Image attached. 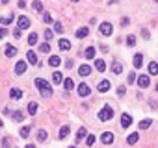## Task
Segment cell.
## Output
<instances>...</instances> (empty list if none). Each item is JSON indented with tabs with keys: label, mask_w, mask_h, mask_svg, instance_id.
Segmentation results:
<instances>
[{
	"label": "cell",
	"mask_w": 158,
	"mask_h": 148,
	"mask_svg": "<svg viewBox=\"0 0 158 148\" xmlns=\"http://www.w3.org/2000/svg\"><path fill=\"white\" fill-rule=\"evenodd\" d=\"M35 87L41 91V94H43L45 98H49V96L52 94V87H50L47 82H45L43 78H37V80H35Z\"/></svg>",
	"instance_id": "cell-1"
},
{
	"label": "cell",
	"mask_w": 158,
	"mask_h": 148,
	"mask_svg": "<svg viewBox=\"0 0 158 148\" xmlns=\"http://www.w3.org/2000/svg\"><path fill=\"white\" fill-rule=\"evenodd\" d=\"M114 118V107H110V106H104L101 111H99V120L101 122H108Z\"/></svg>",
	"instance_id": "cell-2"
},
{
	"label": "cell",
	"mask_w": 158,
	"mask_h": 148,
	"mask_svg": "<svg viewBox=\"0 0 158 148\" xmlns=\"http://www.w3.org/2000/svg\"><path fill=\"white\" fill-rule=\"evenodd\" d=\"M99 32H101L102 35H106V37H108V35H112V32H114V26H112L110 22H102L101 26H99Z\"/></svg>",
	"instance_id": "cell-3"
},
{
	"label": "cell",
	"mask_w": 158,
	"mask_h": 148,
	"mask_svg": "<svg viewBox=\"0 0 158 148\" xmlns=\"http://www.w3.org/2000/svg\"><path fill=\"white\" fill-rule=\"evenodd\" d=\"M17 28H20V30H26V28H30V19L28 17H19L17 19Z\"/></svg>",
	"instance_id": "cell-4"
},
{
	"label": "cell",
	"mask_w": 158,
	"mask_h": 148,
	"mask_svg": "<svg viewBox=\"0 0 158 148\" xmlns=\"http://www.w3.org/2000/svg\"><path fill=\"white\" fill-rule=\"evenodd\" d=\"M26 69H28V63L26 61H17V65H15V72L17 74H24Z\"/></svg>",
	"instance_id": "cell-5"
},
{
	"label": "cell",
	"mask_w": 158,
	"mask_h": 148,
	"mask_svg": "<svg viewBox=\"0 0 158 148\" xmlns=\"http://www.w3.org/2000/svg\"><path fill=\"white\" fill-rule=\"evenodd\" d=\"M101 141H102L104 144H112V143H114V133H112V132H104V133L101 135Z\"/></svg>",
	"instance_id": "cell-6"
},
{
	"label": "cell",
	"mask_w": 158,
	"mask_h": 148,
	"mask_svg": "<svg viewBox=\"0 0 158 148\" xmlns=\"http://www.w3.org/2000/svg\"><path fill=\"white\" fill-rule=\"evenodd\" d=\"M136 82H138V85L141 87V89H145V87H149V83H151V80H149V76H140V78H136Z\"/></svg>",
	"instance_id": "cell-7"
},
{
	"label": "cell",
	"mask_w": 158,
	"mask_h": 148,
	"mask_svg": "<svg viewBox=\"0 0 158 148\" xmlns=\"http://www.w3.org/2000/svg\"><path fill=\"white\" fill-rule=\"evenodd\" d=\"M130 124H132V117H130L128 113H123V115H121V126H123V128H128Z\"/></svg>",
	"instance_id": "cell-8"
},
{
	"label": "cell",
	"mask_w": 158,
	"mask_h": 148,
	"mask_svg": "<svg viewBox=\"0 0 158 148\" xmlns=\"http://www.w3.org/2000/svg\"><path fill=\"white\" fill-rule=\"evenodd\" d=\"M22 94H24V93H22L19 87H13V89L9 91V96L13 98V100H19V98H22Z\"/></svg>",
	"instance_id": "cell-9"
},
{
	"label": "cell",
	"mask_w": 158,
	"mask_h": 148,
	"mask_svg": "<svg viewBox=\"0 0 158 148\" xmlns=\"http://www.w3.org/2000/svg\"><path fill=\"white\" fill-rule=\"evenodd\" d=\"M78 74H80L82 78H84V76H89V74H91V67H89V65H80Z\"/></svg>",
	"instance_id": "cell-10"
},
{
	"label": "cell",
	"mask_w": 158,
	"mask_h": 148,
	"mask_svg": "<svg viewBox=\"0 0 158 148\" xmlns=\"http://www.w3.org/2000/svg\"><path fill=\"white\" fill-rule=\"evenodd\" d=\"M15 20V15H6V17H0V24L2 26H8V24H11Z\"/></svg>",
	"instance_id": "cell-11"
},
{
	"label": "cell",
	"mask_w": 158,
	"mask_h": 148,
	"mask_svg": "<svg viewBox=\"0 0 158 148\" xmlns=\"http://www.w3.org/2000/svg\"><path fill=\"white\" fill-rule=\"evenodd\" d=\"M138 141H140V133H138V132H134V133H130V135L127 137V143H128V144H136Z\"/></svg>",
	"instance_id": "cell-12"
},
{
	"label": "cell",
	"mask_w": 158,
	"mask_h": 148,
	"mask_svg": "<svg viewBox=\"0 0 158 148\" xmlns=\"http://www.w3.org/2000/svg\"><path fill=\"white\" fill-rule=\"evenodd\" d=\"M89 93H91V91H89V87L86 83H80L78 85V94L80 96H89Z\"/></svg>",
	"instance_id": "cell-13"
},
{
	"label": "cell",
	"mask_w": 158,
	"mask_h": 148,
	"mask_svg": "<svg viewBox=\"0 0 158 148\" xmlns=\"http://www.w3.org/2000/svg\"><path fill=\"white\" fill-rule=\"evenodd\" d=\"M26 59H28V63H32V65H39L37 56H35V52H34V50H30V52L26 54Z\"/></svg>",
	"instance_id": "cell-14"
},
{
	"label": "cell",
	"mask_w": 158,
	"mask_h": 148,
	"mask_svg": "<svg viewBox=\"0 0 158 148\" xmlns=\"http://www.w3.org/2000/svg\"><path fill=\"white\" fill-rule=\"evenodd\" d=\"M132 63H134V67H136V69H140L143 65V56L141 54H136V56H134V59H132Z\"/></svg>",
	"instance_id": "cell-15"
},
{
	"label": "cell",
	"mask_w": 158,
	"mask_h": 148,
	"mask_svg": "<svg viewBox=\"0 0 158 148\" xmlns=\"http://www.w3.org/2000/svg\"><path fill=\"white\" fill-rule=\"evenodd\" d=\"M52 83H54V85L63 83V74H61V72H54V74H52Z\"/></svg>",
	"instance_id": "cell-16"
},
{
	"label": "cell",
	"mask_w": 158,
	"mask_h": 148,
	"mask_svg": "<svg viewBox=\"0 0 158 148\" xmlns=\"http://www.w3.org/2000/svg\"><path fill=\"white\" fill-rule=\"evenodd\" d=\"M97 89H99V93H106V91L110 89V82H108V80H102V82L97 85Z\"/></svg>",
	"instance_id": "cell-17"
},
{
	"label": "cell",
	"mask_w": 158,
	"mask_h": 148,
	"mask_svg": "<svg viewBox=\"0 0 158 148\" xmlns=\"http://www.w3.org/2000/svg\"><path fill=\"white\" fill-rule=\"evenodd\" d=\"M60 63H61V58H60V56H50V58H49V65H50V67H58Z\"/></svg>",
	"instance_id": "cell-18"
},
{
	"label": "cell",
	"mask_w": 158,
	"mask_h": 148,
	"mask_svg": "<svg viewBox=\"0 0 158 148\" xmlns=\"http://www.w3.org/2000/svg\"><path fill=\"white\" fill-rule=\"evenodd\" d=\"M58 46L61 48V50H69V48H71V43L67 41V39H60V41H58Z\"/></svg>",
	"instance_id": "cell-19"
},
{
	"label": "cell",
	"mask_w": 158,
	"mask_h": 148,
	"mask_svg": "<svg viewBox=\"0 0 158 148\" xmlns=\"http://www.w3.org/2000/svg\"><path fill=\"white\" fill-rule=\"evenodd\" d=\"M37 109H39L37 102H30V104H28V113H30V115H37Z\"/></svg>",
	"instance_id": "cell-20"
},
{
	"label": "cell",
	"mask_w": 158,
	"mask_h": 148,
	"mask_svg": "<svg viewBox=\"0 0 158 148\" xmlns=\"http://www.w3.org/2000/svg\"><path fill=\"white\" fill-rule=\"evenodd\" d=\"M69 132H71V128H69V126H61V130H60V135H58V139H65L67 135H69Z\"/></svg>",
	"instance_id": "cell-21"
},
{
	"label": "cell",
	"mask_w": 158,
	"mask_h": 148,
	"mask_svg": "<svg viewBox=\"0 0 158 148\" xmlns=\"http://www.w3.org/2000/svg\"><path fill=\"white\" fill-rule=\"evenodd\" d=\"M39 50H41L43 54H49V52H50V44H49V41L41 43V44H39Z\"/></svg>",
	"instance_id": "cell-22"
},
{
	"label": "cell",
	"mask_w": 158,
	"mask_h": 148,
	"mask_svg": "<svg viewBox=\"0 0 158 148\" xmlns=\"http://www.w3.org/2000/svg\"><path fill=\"white\" fill-rule=\"evenodd\" d=\"M15 54H17V48L11 46V44H8V46H6V56H8V58H13Z\"/></svg>",
	"instance_id": "cell-23"
},
{
	"label": "cell",
	"mask_w": 158,
	"mask_h": 148,
	"mask_svg": "<svg viewBox=\"0 0 158 148\" xmlns=\"http://www.w3.org/2000/svg\"><path fill=\"white\" fill-rule=\"evenodd\" d=\"M87 33H89V28H78V30H76V37H78V39L87 37Z\"/></svg>",
	"instance_id": "cell-24"
},
{
	"label": "cell",
	"mask_w": 158,
	"mask_h": 148,
	"mask_svg": "<svg viewBox=\"0 0 158 148\" xmlns=\"http://www.w3.org/2000/svg\"><path fill=\"white\" fill-rule=\"evenodd\" d=\"M95 69H97L99 72H104V70H106V63H104L102 59H97V61H95Z\"/></svg>",
	"instance_id": "cell-25"
},
{
	"label": "cell",
	"mask_w": 158,
	"mask_h": 148,
	"mask_svg": "<svg viewBox=\"0 0 158 148\" xmlns=\"http://www.w3.org/2000/svg\"><path fill=\"white\" fill-rule=\"evenodd\" d=\"M63 87H65L67 91H71V89L75 87V82H73L71 78H65V80H63Z\"/></svg>",
	"instance_id": "cell-26"
},
{
	"label": "cell",
	"mask_w": 158,
	"mask_h": 148,
	"mask_svg": "<svg viewBox=\"0 0 158 148\" xmlns=\"http://www.w3.org/2000/svg\"><path fill=\"white\" fill-rule=\"evenodd\" d=\"M93 58H95V48L93 46L86 48V59H93Z\"/></svg>",
	"instance_id": "cell-27"
},
{
	"label": "cell",
	"mask_w": 158,
	"mask_h": 148,
	"mask_svg": "<svg viewBox=\"0 0 158 148\" xmlns=\"http://www.w3.org/2000/svg\"><path fill=\"white\" fill-rule=\"evenodd\" d=\"M112 72H114V74H121L123 72V65L121 63H114V65H112Z\"/></svg>",
	"instance_id": "cell-28"
},
{
	"label": "cell",
	"mask_w": 158,
	"mask_h": 148,
	"mask_svg": "<svg viewBox=\"0 0 158 148\" xmlns=\"http://www.w3.org/2000/svg\"><path fill=\"white\" fill-rule=\"evenodd\" d=\"M151 124H152V120H151V118H145V120L140 122V130H147Z\"/></svg>",
	"instance_id": "cell-29"
},
{
	"label": "cell",
	"mask_w": 158,
	"mask_h": 148,
	"mask_svg": "<svg viewBox=\"0 0 158 148\" xmlns=\"http://www.w3.org/2000/svg\"><path fill=\"white\" fill-rule=\"evenodd\" d=\"M86 135H87L86 128H80V130H78V133H76V143H80V141H82V139H84Z\"/></svg>",
	"instance_id": "cell-30"
},
{
	"label": "cell",
	"mask_w": 158,
	"mask_h": 148,
	"mask_svg": "<svg viewBox=\"0 0 158 148\" xmlns=\"http://www.w3.org/2000/svg\"><path fill=\"white\" fill-rule=\"evenodd\" d=\"M9 115L13 117V120H15V122H20L22 118H24V117H22V113H20V111H13V113H9Z\"/></svg>",
	"instance_id": "cell-31"
},
{
	"label": "cell",
	"mask_w": 158,
	"mask_h": 148,
	"mask_svg": "<svg viewBox=\"0 0 158 148\" xmlns=\"http://www.w3.org/2000/svg\"><path fill=\"white\" fill-rule=\"evenodd\" d=\"M149 74H158V63H149Z\"/></svg>",
	"instance_id": "cell-32"
},
{
	"label": "cell",
	"mask_w": 158,
	"mask_h": 148,
	"mask_svg": "<svg viewBox=\"0 0 158 148\" xmlns=\"http://www.w3.org/2000/svg\"><path fill=\"white\" fill-rule=\"evenodd\" d=\"M37 141H41V143L47 141V132H45V130H39L37 132Z\"/></svg>",
	"instance_id": "cell-33"
},
{
	"label": "cell",
	"mask_w": 158,
	"mask_h": 148,
	"mask_svg": "<svg viewBox=\"0 0 158 148\" xmlns=\"http://www.w3.org/2000/svg\"><path fill=\"white\" fill-rule=\"evenodd\" d=\"M35 43H37V33L34 32V33H30V35H28V44H32V46H34Z\"/></svg>",
	"instance_id": "cell-34"
},
{
	"label": "cell",
	"mask_w": 158,
	"mask_h": 148,
	"mask_svg": "<svg viewBox=\"0 0 158 148\" xmlns=\"http://www.w3.org/2000/svg\"><path fill=\"white\" fill-rule=\"evenodd\" d=\"M43 22H47V24H50V22H54V17H52L50 13H43Z\"/></svg>",
	"instance_id": "cell-35"
},
{
	"label": "cell",
	"mask_w": 158,
	"mask_h": 148,
	"mask_svg": "<svg viewBox=\"0 0 158 148\" xmlns=\"http://www.w3.org/2000/svg\"><path fill=\"white\" fill-rule=\"evenodd\" d=\"M54 33H63V26H61V22H54Z\"/></svg>",
	"instance_id": "cell-36"
},
{
	"label": "cell",
	"mask_w": 158,
	"mask_h": 148,
	"mask_svg": "<svg viewBox=\"0 0 158 148\" xmlns=\"http://www.w3.org/2000/svg\"><path fill=\"white\" fill-rule=\"evenodd\" d=\"M28 133H30V126L20 128V137H22V139H26V137H28Z\"/></svg>",
	"instance_id": "cell-37"
},
{
	"label": "cell",
	"mask_w": 158,
	"mask_h": 148,
	"mask_svg": "<svg viewBox=\"0 0 158 148\" xmlns=\"http://www.w3.org/2000/svg\"><path fill=\"white\" fill-rule=\"evenodd\" d=\"M43 35H45V39H47V41H50V39H52V37H54V32H52V30H49V28H47V30H45V33H43Z\"/></svg>",
	"instance_id": "cell-38"
},
{
	"label": "cell",
	"mask_w": 158,
	"mask_h": 148,
	"mask_svg": "<svg viewBox=\"0 0 158 148\" xmlns=\"http://www.w3.org/2000/svg\"><path fill=\"white\" fill-rule=\"evenodd\" d=\"M95 139H97L95 135H87V139H86V144H87V146H93V143H95Z\"/></svg>",
	"instance_id": "cell-39"
},
{
	"label": "cell",
	"mask_w": 158,
	"mask_h": 148,
	"mask_svg": "<svg viewBox=\"0 0 158 148\" xmlns=\"http://www.w3.org/2000/svg\"><path fill=\"white\" fill-rule=\"evenodd\" d=\"M127 44H128V46H134V44H136V37H134V35H128V37H127Z\"/></svg>",
	"instance_id": "cell-40"
},
{
	"label": "cell",
	"mask_w": 158,
	"mask_h": 148,
	"mask_svg": "<svg viewBox=\"0 0 158 148\" xmlns=\"http://www.w3.org/2000/svg\"><path fill=\"white\" fill-rule=\"evenodd\" d=\"M34 9H35V11H43V2L35 0V2H34Z\"/></svg>",
	"instance_id": "cell-41"
},
{
	"label": "cell",
	"mask_w": 158,
	"mask_h": 148,
	"mask_svg": "<svg viewBox=\"0 0 158 148\" xmlns=\"http://www.w3.org/2000/svg\"><path fill=\"white\" fill-rule=\"evenodd\" d=\"M134 82H136V72H130V74H128V85L134 83Z\"/></svg>",
	"instance_id": "cell-42"
},
{
	"label": "cell",
	"mask_w": 158,
	"mask_h": 148,
	"mask_svg": "<svg viewBox=\"0 0 158 148\" xmlns=\"http://www.w3.org/2000/svg\"><path fill=\"white\" fill-rule=\"evenodd\" d=\"M125 91H127L125 85H119V87H117V94H119V96H125Z\"/></svg>",
	"instance_id": "cell-43"
},
{
	"label": "cell",
	"mask_w": 158,
	"mask_h": 148,
	"mask_svg": "<svg viewBox=\"0 0 158 148\" xmlns=\"http://www.w3.org/2000/svg\"><path fill=\"white\" fill-rule=\"evenodd\" d=\"M6 35H8V30H6V28L2 26V28H0V39H4Z\"/></svg>",
	"instance_id": "cell-44"
},
{
	"label": "cell",
	"mask_w": 158,
	"mask_h": 148,
	"mask_svg": "<svg viewBox=\"0 0 158 148\" xmlns=\"http://www.w3.org/2000/svg\"><path fill=\"white\" fill-rule=\"evenodd\" d=\"M20 32H22L20 28H17V30L13 32V35H15V39H20Z\"/></svg>",
	"instance_id": "cell-45"
},
{
	"label": "cell",
	"mask_w": 158,
	"mask_h": 148,
	"mask_svg": "<svg viewBox=\"0 0 158 148\" xmlns=\"http://www.w3.org/2000/svg\"><path fill=\"white\" fill-rule=\"evenodd\" d=\"M127 24H128V19H127V17L121 19V26H127Z\"/></svg>",
	"instance_id": "cell-46"
},
{
	"label": "cell",
	"mask_w": 158,
	"mask_h": 148,
	"mask_svg": "<svg viewBox=\"0 0 158 148\" xmlns=\"http://www.w3.org/2000/svg\"><path fill=\"white\" fill-rule=\"evenodd\" d=\"M19 8H22V9L26 8V2H24V0H20V2H19Z\"/></svg>",
	"instance_id": "cell-47"
},
{
	"label": "cell",
	"mask_w": 158,
	"mask_h": 148,
	"mask_svg": "<svg viewBox=\"0 0 158 148\" xmlns=\"http://www.w3.org/2000/svg\"><path fill=\"white\" fill-rule=\"evenodd\" d=\"M26 148H35V146L34 144H26Z\"/></svg>",
	"instance_id": "cell-48"
},
{
	"label": "cell",
	"mask_w": 158,
	"mask_h": 148,
	"mask_svg": "<svg viewBox=\"0 0 158 148\" xmlns=\"http://www.w3.org/2000/svg\"><path fill=\"white\" fill-rule=\"evenodd\" d=\"M4 126V122H2V118H0V128H2Z\"/></svg>",
	"instance_id": "cell-49"
},
{
	"label": "cell",
	"mask_w": 158,
	"mask_h": 148,
	"mask_svg": "<svg viewBox=\"0 0 158 148\" xmlns=\"http://www.w3.org/2000/svg\"><path fill=\"white\" fill-rule=\"evenodd\" d=\"M2 2H4V4H8V2H9V0H2Z\"/></svg>",
	"instance_id": "cell-50"
},
{
	"label": "cell",
	"mask_w": 158,
	"mask_h": 148,
	"mask_svg": "<svg viewBox=\"0 0 158 148\" xmlns=\"http://www.w3.org/2000/svg\"><path fill=\"white\" fill-rule=\"evenodd\" d=\"M71 2H78V0H71Z\"/></svg>",
	"instance_id": "cell-51"
},
{
	"label": "cell",
	"mask_w": 158,
	"mask_h": 148,
	"mask_svg": "<svg viewBox=\"0 0 158 148\" xmlns=\"http://www.w3.org/2000/svg\"><path fill=\"white\" fill-rule=\"evenodd\" d=\"M156 91H158V83H156Z\"/></svg>",
	"instance_id": "cell-52"
},
{
	"label": "cell",
	"mask_w": 158,
	"mask_h": 148,
	"mask_svg": "<svg viewBox=\"0 0 158 148\" xmlns=\"http://www.w3.org/2000/svg\"><path fill=\"white\" fill-rule=\"evenodd\" d=\"M69 148H76V146H69Z\"/></svg>",
	"instance_id": "cell-53"
},
{
	"label": "cell",
	"mask_w": 158,
	"mask_h": 148,
	"mask_svg": "<svg viewBox=\"0 0 158 148\" xmlns=\"http://www.w3.org/2000/svg\"><path fill=\"white\" fill-rule=\"evenodd\" d=\"M154 2H158V0H154Z\"/></svg>",
	"instance_id": "cell-54"
}]
</instances>
